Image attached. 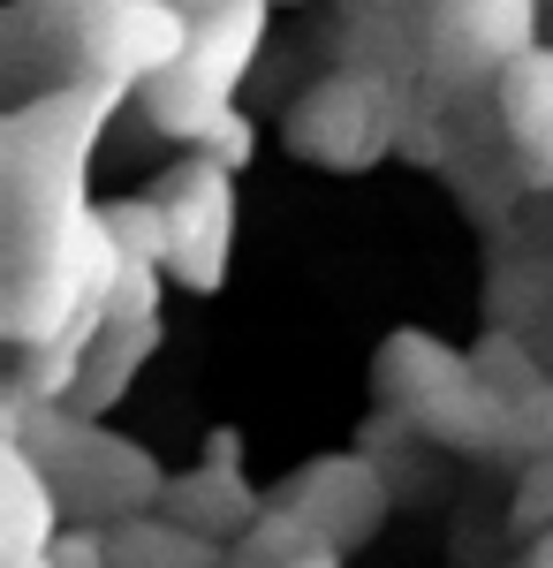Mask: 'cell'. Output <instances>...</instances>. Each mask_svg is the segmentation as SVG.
<instances>
[{
    "instance_id": "6da1fadb",
    "label": "cell",
    "mask_w": 553,
    "mask_h": 568,
    "mask_svg": "<svg viewBox=\"0 0 553 568\" xmlns=\"http://www.w3.org/2000/svg\"><path fill=\"white\" fill-rule=\"evenodd\" d=\"M122 91L129 84L84 69L77 84L46 91V99L16 106L0 122V251H8V265L69 243L99 213L84 197V168H91V144H99Z\"/></svg>"
},
{
    "instance_id": "7a4b0ae2",
    "label": "cell",
    "mask_w": 553,
    "mask_h": 568,
    "mask_svg": "<svg viewBox=\"0 0 553 568\" xmlns=\"http://www.w3.org/2000/svg\"><path fill=\"white\" fill-rule=\"evenodd\" d=\"M0 439H23L39 455L61 500L84 516V524H122V516H144L160 508L168 493V470L137 447V439L107 433L99 417H84L77 402H31L16 425H0Z\"/></svg>"
},
{
    "instance_id": "3957f363",
    "label": "cell",
    "mask_w": 553,
    "mask_h": 568,
    "mask_svg": "<svg viewBox=\"0 0 553 568\" xmlns=\"http://www.w3.org/2000/svg\"><path fill=\"white\" fill-rule=\"evenodd\" d=\"M410 91L394 69L380 61H364V69H334V77H319V84L303 91L296 106H289V152L311 160V168H326V175H364V168H380L402 152V130H410Z\"/></svg>"
},
{
    "instance_id": "277c9868",
    "label": "cell",
    "mask_w": 553,
    "mask_h": 568,
    "mask_svg": "<svg viewBox=\"0 0 553 568\" xmlns=\"http://www.w3.org/2000/svg\"><path fill=\"white\" fill-rule=\"evenodd\" d=\"M265 31H273V0H220L213 16L198 23L190 53L144 84V114H152V130L174 136V144H205V130L235 106L243 77L258 69Z\"/></svg>"
},
{
    "instance_id": "5b68a950",
    "label": "cell",
    "mask_w": 553,
    "mask_h": 568,
    "mask_svg": "<svg viewBox=\"0 0 553 568\" xmlns=\"http://www.w3.org/2000/svg\"><path fill=\"white\" fill-rule=\"evenodd\" d=\"M523 45H539V0H432L418 61L432 91L455 99V91L493 84Z\"/></svg>"
},
{
    "instance_id": "8992f818",
    "label": "cell",
    "mask_w": 553,
    "mask_h": 568,
    "mask_svg": "<svg viewBox=\"0 0 553 568\" xmlns=\"http://www.w3.org/2000/svg\"><path fill=\"white\" fill-rule=\"evenodd\" d=\"M198 39V16L174 0H84L77 8V53L91 77L144 91L160 69H174Z\"/></svg>"
},
{
    "instance_id": "52a82bcc",
    "label": "cell",
    "mask_w": 553,
    "mask_h": 568,
    "mask_svg": "<svg viewBox=\"0 0 553 568\" xmlns=\"http://www.w3.org/2000/svg\"><path fill=\"white\" fill-rule=\"evenodd\" d=\"M160 197H168V227H174L168 273L190 296H220L228 258H235V168H220L213 152H190L160 182Z\"/></svg>"
},
{
    "instance_id": "ba28073f",
    "label": "cell",
    "mask_w": 553,
    "mask_h": 568,
    "mask_svg": "<svg viewBox=\"0 0 553 568\" xmlns=\"http://www.w3.org/2000/svg\"><path fill=\"white\" fill-rule=\"evenodd\" d=\"M289 500H296L303 516L319 524L326 546H364V538H380L386 508H394V493H386L380 463L372 455H319V463H303L296 478H289Z\"/></svg>"
},
{
    "instance_id": "9c48e42d",
    "label": "cell",
    "mask_w": 553,
    "mask_h": 568,
    "mask_svg": "<svg viewBox=\"0 0 553 568\" xmlns=\"http://www.w3.org/2000/svg\"><path fill=\"white\" fill-rule=\"evenodd\" d=\"M160 508H168L174 524L205 530V538H243V530L258 524V508H265V493H258L251 478H243V433H205V463L198 470H182V478H168V493H160Z\"/></svg>"
},
{
    "instance_id": "30bf717a",
    "label": "cell",
    "mask_w": 553,
    "mask_h": 568,
    "mask_svg": "<svg viewBox=\"0 0 553 568\" xmlns=\"http://www.w3.org/2000/svg\"><path fill=\"white\" fill-rule=\"evenodd\" d=\"M493 114L515 152L523 190H553V45H523L509 69L493 77Z\"/></svg>"
},
{
    "instance_id": "8fae6325",
    "label": "cell",
    "mask_w": 553,
    "mask_h": 568,
    "mask_svg": "<svg viewBox=\"0 0 553 568\" xmlns=\"http://www.w3.org/2000/svg\"><path fill=\"white\" fill-rule=\"evenodd\" d=\"M477 364H470V349H455V342H440V334H425V326H402V334H386L380 342V364H372V379H380V402L410 425L418 409H425L432 394H448L455 379H470Z\"/></svg>"
},
{
    "instance_id": "7c38bea8",
    "label": "cell",
    "mask_w": 553,
    "mask_h": 568,
    "mask_svg": "<svg viewBox=\"0 0 553 568\" xmlns=\"http://www.w3.org/2000/svg\"><path fill=\"white\" fill-rule=\"evenodd\" d=\"M410 433L440 439V447H455V455H515V402L470 372V379H455L448 394H432L425 409L410 417Z\"/></svg>"
},
{
    "instance_id": "4fadbf2b",
    "label": "cell",
    "mask_w": 553,
    "mask_h": 568,
    "mask_svg": "<svg viewBox=\"0 0 553 568\" xmlns=\"http://www.w3.org/2000/svg\"><path fill=\"white\" fill-rule=\"evenodd\" d=\"M61 485L23 439H0V546H53L61 538Z\"/></svg>"
},
{
    "instance_id": "5bb4252c",
    "label": "cell",
    "mask_w": 553,
    "mask_h": 568,
    "mask_svg": "<svg viewBox=\"0 0 553 568\" xmlns=\"http://www.w3.org/2000/svg\"><path fill=\"white\" fill-rule=\"evenodd\" d=\"M152 356H160V318H107V334H99V349L84 364V387H77V409L84 417H107L137 387V372Z\"/></svg>"
},
{
    "instance_id": "9a60e30c",
    "label": "cell",
    "mask_w": 553,
    "mask_h": 568,
    "mask_svg": "<svg viewBox=\"0 0 553 568\" xmlns=\"http://www.w3.org/2000/svg\"><path fill=\"white\" fill-rule=\"evenodd\" d=\"M114 530V568H220L228 546L205 538V530L174 524L168 508H144V516H122Z\"/></svg>"
},
{
    "instance_id": "2e32d148",
    "label": "cell",
    "mask_w": 553,
    "mask_h": 568,
    "mask_svg": "<svg viewBox=\"0 0 553 568\" xmlns=\"http://www.w3.org/2000/svg\"><path fill=\"white\" fill-rule=\"evenodd\" d=\"M319 546H326V538H319V524L303 516L289 493H281V500H265V508H258V524L235 538V554H243V561H258V568H289V561H303V554H319Z\"/></svg>"
},
{
    "instance_id": "e0dca14e",
    "label": "cell",
    "mask_w": 553,
    "mask_h": 568,
    "mask_svg": "<svg viewBox=\"0 0 553 568\" xmlns=\"http://www.w3.org/2000/svg\"><path fill=\"white\" fill-rule=\"evenodd\" d=\"M99 220H107V235H114L122 265H168L174 227H168V197H160V190L122 197V205H99Z\"/></svg>"
},
{
    "instance_id": "ac0fdd59",
    "label": "cell",
    "mask_w": 553,
    "mask_h": 568,
    "mask_svg": "<svg viewBox=\"0 0 553 568\" xmlns=\"http://www.w3.org/2000/svg\"><path fill=\"white\" fill-rule=\"evenodd\" d=\"M470 364H477V379H485V387H501L509 402H523V394H539V387L553 379L546 356L531 349V342H523L515 326H493V334H485V342L470 349Z\"/></svg>"
},
{
    "instance_id": "d6986e66",
    "label": "cell",
    "mask_w": 553,
    "mask_h": 568,
    "mask_svg": "<svg viewBox=\"0 0 553 568\" xmlns=\"http://www.w3.org/2000/svg\"><path fill=\"white\" fill-rule=\"evenodd\" d=\"M546 524H553V447L546 455H523V478H515V530L531 538Z\"/></svg>"
},
{
    "instance_id": "ffe728a7",
    "label": "cell",
    "mask_w": 553,
    "mask_h": 568,
    "mask_svg": "<svg viewBox=\"0 0 553 568\" xmlns=\"http://www.w3.org/2000/svg\"><path fill=\"white\" fill-rule=\"evenodd\" d=\"M46 554H53V568H114V530L107 524H69Z\"/></svg>"
},
{
    "instance_id": "44dd1931",
    "label": "cell",
    "mask_w": 553,
    "mask_h": 568,
    "mask_svg": "<svg viewBox=\"0 0 553 568\" xmlns=\"http://www.w3.org/2000/svg\"><path fill=\"white\" fill-rule=\"evenodd\" d=\"M198 152H213L220 168H235V175H243V168L258 160V130H251V114H243V106H228L213 130H205V144H198Z\"/></svg>"
},
{
    "instance_id": "7402d4cb",
    "label": "cell",
    "mask_w": 553,
    "mask_h": 568,
    "mask_svg": "<svg viewBox=\"0 0 553 568\" xmlns=\"http://www.w3.org/2000/svg\"><path fill=\"white\" fill-rule=\"evenodd\" d=\"M553 447V379L515 402V455H546Z\"/></svg>"
},
{
    "instance_id": "603a6c76",
    "label": "cell",
    "mask_w": 553,
    "mask_h": 568,
    "mask_svg": "<svg viewBox=\"0 0 553 568\" xmlns=\"http://www.w3.org/2000/svg\"><path fill=\"white\" fill-rule=\"evenodd\" d=\"M0 568H53L46 546H0Z\"/></svg>"
},
{
    "instance_id": "cb8c5ba5",
    "label": "cell",
    "mask_w": 553,
    "mask_h": 568,
    "mask_svg": "<svg viewBox=\"0 0 553 568\" xmlns=\"http://www.w3.org/2000/svg\"><path fill=\"white\" fill-rule=\"evenodd\" d=\"M523 568H553V524L523 538Z\"/></svg>"
},
{
    "instance_id": "d4e9b609",
    "label": "cell",
    "mask_w": 553,
    "mask_h": 568,
    "mask_svg": "<svg viewBox=\"0 0 553 568\" xmlns=\"http://www.w3.org/2000/svg\"><path fill=\"white\" fill-rule=\"evenodd\" d=\"M289 568H341V546H319V554H303V561H289Z\"/></svg>"
},
{
    "instance_id": "484cf974",
    "label": "cell",
    "mask_w": 553,
    "mask_h": 568,
    "mask_svg": "<svg viewBox=\"0 0 553 568\" xmlns=\"http://www.w3.org/2000/svg\"><path fill=\"white\" fill-rule=\"evenodd\" d=\"M174 8H190V16H198V23H205V16H213L220 0H174Z\"/></svg>"
},
{
    "instance_id": "4316f807",
    "label": "cell",
    "mask_w": 553,
    "mask_h": 568,
    "mask_svg": "<svg viewBox=\"0 0 553 568\" xmlns=\"http://www.w3.org/2000/svg\"><path fill=\"white\" fill-rule=\"evenodd\" d=\"M220 568H258V561H243V554H228V561H220Z\"/></svg>"
}]
</instances>
